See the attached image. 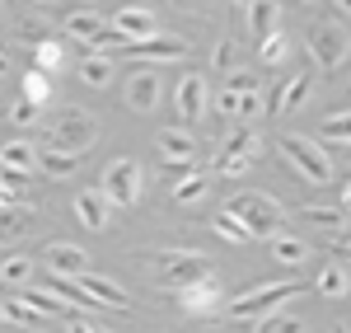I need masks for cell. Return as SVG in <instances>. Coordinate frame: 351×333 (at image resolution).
<instances>
[{"label":"cell","instance_id":"7dc6e473","mask_svg":"<svg viewBox=\"0 0 351 333\" xmlns=\"http://www.w3.org/2000/svg\"><path fill=\"white\" fill-rule=\"evenodd\" d=\"M33 5H52V0H33Z\"/></svg>","mask_w":351,"mask_h":333},{"label":"cell","instance_id":"4fadbf2b","mask_svg":"<svg viewBox=\"0 0 351 333\" xmlns=\"http://www.w3.org/2000/svg\"><path fill=\"white\" fill-rule=\"evenodd\" d=\"M173 108H178L183 122L202 117V113H206V80H202V76H183L178 89H173Z\"/></svg>","mask_w":351,"mask_h":333},{"label":"cell","instance_id":"ee69618b","mask_svg":"<svg viewBox=\"0 0 351 333\" xmlns=\"http://www.w3.org/2000/svg\"><path fill=\"white\" fill-rule=\"evenodd\" d=\"M66 333H99V329H94V324H84V319H71V324H66Z\"/></svg>","mask_w":351,"mask_h":333},{"label":"cell","instance_id":"8992f818","mask_svg":"<svg viewBox=\"0 0 351 333\" xmlns=\"http://www.w3.org/2000/svg\"><path fill=\"white\" fill-rule=\"evenodd\" d=\"M309 56L319 71H342V61L351 56V33L342 24H314L309 28Z\"/></svg>","mask_w":351,"mask_h":333},{"label":"cell","instance_id":"ba28073f","mask_svg":"<svg viewBox=\"0 0 351 333\" xmlns=\"http://www.w3.org/2000/svg\"><path fill=\"white\" fill-rule=\"evenodd\" d=\"M164 94V80H160V66H136L127 84H122V99H127V108L132 113H155Z\"/></svg>","mask_w":351,"mask_h":333},{"label":"cell","instance_id":"ac0fdd59","mask_svg":"<svg viewBox=\"0 0 351 333\" xmlns=\"http://www.w3.org/2000/svg\"><path fill=\"white\" fill-rule=\"evenodd\" d=\"M108 197H104V188H84L80 197H75V216H80L89 230H108Z\"/></svg>","mask_w":351,"mask_h":333},{"label":"cell","instance_id":"4dcf8cb0","mask_svg":"<svg viewBox=\"0 0 351 333\" xmlns=\"http://www.w3.org/2000/svg\"><path fill=\"white\" fill-rule=\"evenodd\" d=\"M24 99H28V104H38V108L52 99V80H47V71H28V76H24Z\"/></svg>","mask_w":351,"mask_h":333},{"label":"cell","instance_id":"c3c4849f","mask_svg":"<svg viewBox=\"0 0 351 333\" xmlns=\"http://www.w3.org/2000/svg\"><path fill=\"white\" fill-rule=\"evenodd\" d=\"M337 5H347V10H351V0H337Z\"/></svg>","mask_w":351,"mask_h":333},{"label":"cell","instance_id":"8fae6325","mask_svg":"<svg viewBox=\"0 0 351 333\" xmlns=\"http://www.w3.org/2000/svg\"><path fill=\"white\" fill-rule=\"evenodd\" d=\"M155 150H160L164 165H173V169H192L197 165V141H192V132H183V127L160 132V137H155Z\"/></svg>","mask_w":351,"mask_h":333},{"label":"cell","instance_id":"836d02e7","mask_svg":"<svg viewBox=\"0 0 351 333\" xmlns=\"http://www.w3.org/2000/svg\"><path fill=\"white\" fill-rule=\"evenodd\" d=\"M324 137L351 146V113H332V117H324Z\"/></svg>","mask_w":351,"mask_h":333},{"label":"cell","instance_id":"603a6c76","mask_svg":"<svg viewBox=\"0 0 351 333\" xmlns=\"http://www.w3.org/2000/svg\"><path fill=\"white\" fill-rule=\"evenodd\" d=\"M267 249L276 263H286V268H300L304 258H309V249H304V240H295V235H271Z\"/></svg>","mask_w":351,"mask_h":333},{"label":"cell","instance_id":"d590c367","mask_svg":"<svg viewBox=\"0 0 351 333\" xmlns=\"http://www.w3.org/2000/svg\"><path fill=\"white\" fill-rule=\"evenodd\" d=\"M33 61H38V71H56V66H61V43H56V38L38 43V47H33Z\"/></svg>","mask_w":351,"mask_h":333},{"label":"cell","instance_id":"277c9868","mask_svg":"<svg viewBox=\"0 0 351 333\" xmlns=\"http://www.w3.org/2000/svg\"><path fill=\"white\" fill-rule=\"evenodd\" d=\"M155 277L173 291H188L197 282H211V263L206 253H192V249H164L155 253Z\"/></svg>","mask_w":351,"mask_h":333},{"label":"cell","instance_id":"30bf717a","mask_svg":"<svg viewBox=\"0 0 351 333\" xmlns=\"http://www.w3.org/2000/svg\"><path fill=\"white\" fill-rule=\"evenodd\" d=\"M112 33H122L127 43H150V38H160V24H155L150 10H141V5H122V10L112 14Z\"/></svg>","mask_w":351,"mask_h":333},{"label":"cell","instance_id":"9c48e42d","mask_svg":"<svg viewBox=\"0 0 351 333\" xmlns=\"http://www.w3.org/2000/svg\"><path fill=\"white\" fill-rule=\"evenodd\" d=\"M127 52H132L136 66H178V61L188 56V47H183L178 38H164L160 33V38H150V43H132Z\"/></svg>","mask_w":351,"mask_h":333},{"label":"cell","instance_id":"60d3db41","mask_svg":"<svg viewBox=\"0 0 351 333\" xmlns=\"http://www.w3.org/2000/svg\"><path fill=\"white\" fill-rule=\"evenodd\" d=\"M225 89H230V94H258V76H253V71H239V76H230Z\"/></svg>","mask_w":351,"mask_h":333},{"label":"cell","instance_id":"8d00e7d4","mask_svg":"<svg viewBox=\"0 0 351 333\" xmlns=\"http://www.w3.org/2000/svg\"><path fill=\"white\" fill-rule=\"evenodd\" d=\"M28 221H33V207H19V202L5 207V235H19Z\"/></svg>","mask_w":351,"mask_h":333},{"label":"cell","instance_id":"7402d4cb","mask_svg":"<svg viewBox=\"0 0 351 333\" xmlns=\"http://www.w3.org/2000/svg\"><path fill=\"white\" fill-rule=\"evenodd\" d=\"M5 169H19V174H33V169H43V155H38V146H33V141H10V146H5Z\"/></svg>","mask_w":351,"mask_h":333},{"label":"cell","instance_id":"44dd1931","mask_svg":"<svg viewBox=\"0 0 351 333\" xmlns=\"http://www.w3.org/2000/svg\"><path fill=\"white\" fill-rule=\"evenodd\" d=\"M220 155H243V160H258V155H263V137H258V132H248V127H239V132H230V137L220 141Z\"/></svg>","mask_w":351,"mask_h":333},{"label":"cell","instance_id":"681fc988","mask_svg":"<svg viewBox=\"0 0 351 333\" xmlns=\"http://www.w3.org/2000/svg\"><path fill=\"white\" fill-rule=\"evenodd\" d=\"M332 333H351V329H332Z\"/></svg>","mask_w":351,"mask_h":333},{"label":"cell","instance_id":"b9f144b4","mask_svg":"<svg viewBox=\"0 0 351 333\" xmlns=\"http://www.w3.org/2000/svg\"><path fill=\"white\" fill-rule=\"evenodd\" d=\"M234 61H239V47H234V43H220L216 47V71H230Z\"/></svg>","mask_w":351,"mask_h":333},{"label":"cell","instance_id":"4316f807","mask_svg":"<svg viewBox=\"0 0 351 333\" xmlns=\"http://www.w3.org/2000/svg\"><path fill=\"white\" fill-rule=\"evenodd\" d=\"M206 193H211V179H206V174H197V169H192V174L183 179V183H173V202H183V207L202 202Z\"/></svg>","mask_w":351,"mask_h":333},{"label":"cell","instance_id":"6da1fadb","mask_svg":"<svg viewBox=\"0 0 351 333\" xmlns=\"http://www.w3.org/2000/svg\"><path fill=\"white\" fill-rule=\"evenodd\" d=\"M225 211H234V216L253 230V240H271V235H281V225H286V207L267 193H234Z\"/></svg>","mask_w":351,"mask_h":333},{"label":"cell","instance_id":"cb8c5ba5","mask_svg":"<svg viewBox=\"0 0 351 333\" xmlns=\"http://www.w3.org/2000/svg\"><path fill=\"white\" fill-rule=\"evenodd\" d=\"M314 286H319V296H328V301H342V296H351V277H347V268H342V263H328Z\"/></svg>","mask_w":351,"mask_h":333},{"label":"cell","instance_id":"3957f363","mask_svg":"<svg viewBox=\"0 0 351 333\" xmlns=\"http://www.w3.org/2000/svg\"><path fill=\"white\" fill-rule=\"evenodd\" d=\"M276 150H281V155L291 160V169L304 174V183H314V188H328L332 174H337V169H332V155H328L324 146H314L309 137H295V132H291V137L276 141Z\"/></svg>","mask_w":351,"mask_h":333},{"label":"cell","instance_id":"e575fe53","mask_svg":"<svg viewBox=\"0 0 351 333\" xmlns=\"http://www.w3.org/2000/svg\"><path fill=\"white\" fill-rule=\"evenodd\" d=\"M28 277H33V258H24V253L5 258V282H10V286H24Z\"/></svg>","mask_w":351,"mask_h":333},{"label":"cell","instance_id":"7bdbcfd3","mask_svg":"<svg viewBox=\"0 0 351 333\" xmlns=\"http://www.w3.org/2000/svg\"><path fill=\"white\" fill-rule=\"evenodd\" d=\"M220 113H225V117H243V99L225 89V94H220Z\"/></svg>","mask_w":351,"mask_h":333},{"label":"cell","instance_id":"f35d334b","mask_svg":"<svg viewBox=\"0 0 351 333\" xmlns=\"http://www.w3.org/2000/svg\"><path fill=\"white\" fill-rule=\"evenodd\" d=\"M38 117H43V108H38V104H28V99H19V104L10 108V122H14V127H33Z\"/></svg>","mask_w":351,"mask_h":333},{"label":"cell","instance_id":"5b68a950","mask_svg":"<svg viewBox=\"0 0 351 333\" xmlns=\"http://www.w3.org/2000/svg\"><path fill=\"white\" fill-rule=\"evenodd\" d=\"M94 137H99V122H94L89 113H80V108H61L52 122H47V141L75 150V155H84V150L94 146Z\"/></svg>","mask_w":351,"mask_h":333},{"label":"cell","instance_id":"ffe728a7","mask_svg":"<svg viewBox=\"0 0 351 333\" xmlns=\"http://www.w3.org/2000/svg\"><path fill=\"white\" fill-rule=\"evenodd\" d=\"M80 286L99 301V306H108V310H127V306H132L127 291H122L117 282H108V277H80Z\"/></svg>","mask_w":351,"mask_h":333},{"label":"cell","instance_id":"74e56055","mask_svg":"<svg viewBox=\"0 0 351 333\" xmlns=\"http://www.w3.org/2000/svg\"><path fill=\"white\" fill-rule=\"evenodd\" d=\"M24 183H28V174H19V169H5V183H0V197H5V207H10V202H19Z\"/></svg>","mask_w":351,"mask_h":333},{"label":"cell","instance_id":"2e32d148","mask_svg":"<svg viewBox=\"0 0 351 333\" xmlns=\"http://www.w3.org/2000/svg\"><path fill=\"white\" fill-rule=\"evenodd\" d=\"M309 94H314V80H309V76H291L286 84H276V89H271V104H267V108L271 113H295Z\"/></svg>","mask_w":351,"mask_h":333},{"label":"cell","instance_id":"f546056e","mask_svg":"<svg viewBox=\"0 0 351 333\" xmlns=\"http://www.w3.org/2000/svg\"><path fill=\"white\" fill-rule=\"evenodd\" d=\"M24 301L38 310V314H61V310H71V306H66V301H61V296L52 291V286H28Z\"/></svg>","mask_w":351,"mask_h":333},{"label":"cell","instance_id":"f1b7e54d","mask_svg":"<svg viewBox=\"0 0 351 333\" xmlns=\"http://www.w3.org/2000/svg\"><path fill=\"white\" fill-rule=\"evenodd\" d=\"M5 319H10V324H19V329H43V319H47V314H38L24 296H14V301H5Z\"/></svg>","mask_w":351,"mask_h":333},{"label":"cell","instance_id":"5bb4252c","mask_svg":"<svg viewBox=\"0 0 351 333\" xmlns=\"http://www.w3.org/2000/svg\"><path fill=\"white\" fill-rule=\"evenodd\" d=\"M104 28H112L104 14H94V10H75V14H66V33L80 43V47H89L94 52V43L104 38Z\"/></svg>","mask_w":351,"mask_h":333},{"label":"cell","instance_id":"f5cc1de1","mask_svg":"<svg viewBox=\"0 0 351 333\" xmlns=\"http://www.w3.org/2000/svg\"><path fill=\"white\" fill-rule=\"evenodd\" d=\"M304 5H309V0H304Z\"/></svg>","mask_w":351,"mask_h":333},{"label":"cell","instance_id":"816d5d0a","mask_svg":"<svg viewBox=\"0 0 351 333\" xmlns=\"http://www.w3.org/2000/svg\"><path fill=\"white\" fill-rule=\"evenodd\" d=\"M99 333H112V329H99Z\"/></svg>","mask_w":351,"mask_h":333},{"label":"cell","instance_id":"9a60e30c","mask_svg":"<svg viewBox=\"0 0 351 333\" xmlns=\"http://www.w3.org/2000/svg\"><path fill=\"white\" fill-rule=\"evenodd\" d=\"M220 282L211 277V282H197V286H188V291H178V306L188 310V314H216L220 310Z\"/></svg>","mask_w":351,"mask_h":333},{"label":"cell","instance_id":"ab89813d","mask_svg":"<svg viewBox=\"0 0 351 333\" xmlns=\"http://www.w3.org/2000/svg\"><path fill=\"white\" fill-rule=\"evenodd\" d=\"M248 165H253V160H243V155H220V160H216V174L239 179V174H248Z\"/></svg>","mask_w":351,"mask_h":333},{"label":"cell","instance_id":"f6af8a7d","mask_svg":"<svg viewBox=\"0 0 351 333\" xmlns=\"http://www.w3.org/2000/svg\"><path fill=\"white\" fill-rule=\"evenodd\" d=\"M337 253H342V258H351V240H342V244H337Z\"/></svg>","mask_w":351,"mask_h":333},{"label":"cell","instance_id":"bcb514c9","mask_svg":"<svg viewBox=\"0 0 351 333\" xmlns=\"http://www.w3.org/2000/svg\"><path fill=\"white\" fill-rule=\"evenodd\" d=\"M342 207H347V211H351V183H347V188H342Z\"/></svg>","mask_w":351,"mask_h":333},{"label":"cell","instance_id":"1f68e13d","mask_svg":"<svg viewBox=\"0 0 351 333\" xmlns=\"http://www.w3.org/2000/svg\"><path fill=\"white\" fill-rule=\"evenodd\" d=\"M258 56H263V66H281V61L291 56V43H286V33H271L267 43H258Z\"/></svg>","mask_w":351,"mask_h":333},{"label":"cell","instance_id":"484cf974","mask_svg":"<svg viewBox=\"0 0 351 333\" xmlns=\"http://www.w3.org/2000/svg\"><path fill=\"white\" fill-rule=\"evenodd\" d=\"M211 230H216L225 244H248V240H253V230H248V225H243L234 211H220L216 221H211Z\"/></svg>","mask_w":351,"mask_h":333},{"label":"cell","instance_id":"7c38bea8","mask_svg":"<svg viewBox=\"0 0 351 333\" xmlns=\"http://www.w3.org/2000/svg\"><path fill=\"white\" fill-rule=\"evenodd\" d=\"M43 258H47L52 277H71V282L89 277V253H84L80 244H52V249L43 253Z\"/></svg>","mask_w":351,"mask_h":333},{"label":"cell","instance_id":"f907efd6","mask_svg":"<svg viewBox=\"0 0 351 333\" xmlns=\"http://www.w3.org/2000/svg\"><path fill=\"white\" fill-rule=\"evenodd\" d=\"M347 160H351V146H347Z\"/></svg>","mask_w":351,"mask_h":333},{"label":"cell","instance_id":"52a82bcc","mask_svg":"<svg viewBox=\"0 0 351 333\" xmlns=\"http://www.w3.org/2000/svg\"><path fill=\"white\" fill-rule=\"evenodd\" d=\"M104 197H108L112 207H136L141 202V165L136 160H112L104 169Z\"/></svg>","mask_w":351,"mask_h":333},{"label":"cell","instance_id":"83f0119b","mask_svg":"<svg viewBox=\"0 0 351 333\" xmlns=\"http://www.w3.org/2000/svg\"><path fill=\"white\" fill-rule=\"evenodd\" d=\"M347 207H304L300 211V221H309V225H319V230H337V225H347Z\"/></svg>","mask_w":351,"mask_h":333},{"label":"cell","instance_id":"d6986e66","mask_svg":"<svg viewBox=\"0 0 351 333\" xmlns=\"http://www.w3.org/2000/svg\"><path fill=\"white\" fill-rule=\"evenodd\" d=\"M276 19H281V5L276 0H248V33L258 43H267L276 33Z\"/></svg>","mask_w":351,"mask_h":333},{"label":"cell","instance_id":"d4e9b609","mask_svg":"<svg viewBox=\"0 0 351 333\" xmlns=\"http://www.w3.org/2000/svg\"><path fill=\"white\" fill-rule=\"evenodd\" d=\"M80 80L84 84H94V89H104V84L112 80V61L104 52H84V61H80Z\"/></svg>","mask_w":351,"mask_h":333},{"label":"cell","instance_id":"d6a6232c","mask_svg":"<svg viewBox=\"0 0 351 333\" xmlns=\"http://www.w3.org/2000/svg\"><path fill=\"white\" fill-rule=\"evenodd\" d=\"M253 333H304V324H300L295 314H271V319H258Z\"/></svg>","mask_w":351,"mask_h":333},{"label":"cell","instance_id":"7a4b0ae2","mask_svg":"<svg viewBox=\"0 0 351 333\" xmlns=\"http://www.w3.org/2000/svg\"><path fill=\"white\" fill-rule=\"evenodd\" d=\"M295 296H304L300 282H267V286H253V291H243L239 301H230V319H248V324L271 319L276 310L286 306V301H295Z\"/></svg>","mask_w":351,"mask_h":333},{"label":"cell","instance_id":"e0dca14e","mask_svg":"<svg viewBox=\"0 0 351 333\" xmlns=\"http://www.w3.org/2000/svg\"><path fill=\"white\" fill-rule=\"evenodd\" d=\"M38 155H43V174H47V179H71V174L80 169V155L66 150V146H56V141H43Z\"/></svg>","mask_w":351,"mask_h":333}]
</instances>
